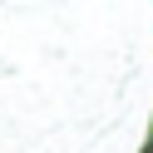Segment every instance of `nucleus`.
I'll list each match as a JSON object with an SVG mask.
<instances>
[]
</instances>
